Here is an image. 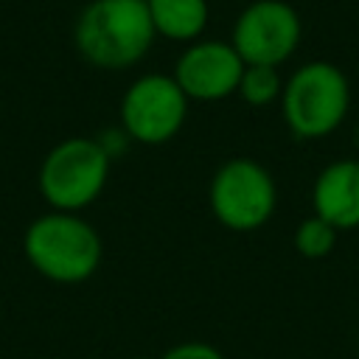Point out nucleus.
Instances as JSON below:
<instances>
[{
  "instance_id": "nucleus-1",
  "label": "nucleus",
  "mask_w": 359,
  "mask_h": 359,
  "mask_svg": "<svg viewBox=\"0 0 359 359\" xmlns=\"http://www.w3.org/2000/svg\"><path fill=\"white\" fill-rule=\"evenodd\" d=\"M154 39L157 34L146 0H90L73 28L79 56L101 70L137 65Z\"/></svg>"
},
{
  "instance_id": "nucleus-7",
  "label": "nucleus",
  "mask_w": 359,
  "mask_h": 359,
  "mask_svg": "<svg viewBox=\"0 0 359 359\" xmlns=\"http://www.w3.org/2000/svg\"><path fill=\"white\" fill-rule=\"evenodd\" d=\"M303 39V22L286 0H252L247 3L230 31V45L244 65L280 67Z\"/></svg>"
},
{
  "instance_id": "nucleus-10",
  "label": "nucleus",
  "mask_w": 359,
  "mask_h": 359,
  "mask_svg": "<svg viewBox=\"0 0 359 359\" xmlns=\"http://www.w3.org/2000/svg\"><path fill=\"white\" fill-rule=\"evenodd\" d=\"M146 6L154 34L168 42L191 45L202 39L210 20L208 0H146Z\"/></svg>"
},
{
  "instance_id": "nucleus-4",
  "label": "nucleus",
  "mask_w": 359,
  "mask_h": 359,
  "mask_svg": "<svg viewBox=\"0 0 359 359\" xmlns=\"http://www.w3.org/2000/svg\"><path fill=\"white\" fill-rule=\"evenodd\" d=\"M112 154L95 137H65L39 165V194L62 213H79L93 205L109 180Z\"/></svg>"
},
{
  "instance_id": "nucleus-13",
  "label": "nucleus",
  "mask_w": 359,
  "mask_h": 359,
  "mask_svg": "<svg viewBox=\"0 0 359 359\" xmlns=\"http://www.w3.org/2000/svg\"><path fill=\"white\" fill-rule=\"evenodd\" d=\"M157 359H224V353L210 345V342H199V339H191V342H177L171 345L168 351H163Z\"/></svg>"
},
{
  "instance_id": "nucleus-12",
  "label": "nucleus",
  "mask_w": 359,
  "mask_h": 359,
  "mask_svg": "<svg viewBox=\"0 0 359 359\" xmlns=\"http://www.w3.org/2000/svg\"><path fill=\"white\" fill-rule=\"evenodd\" d=\"M337 238H339V230L334 224H328L325 219H320L317 213L306 216L297 227H294V250L306 258V261H323L334 252L337 247Z\"/></svg>"
},
{
  "instance_id": "nucleus-9",
  "label": "nucleus",
  "mask_w": 359,
  "mask_h": 359,
  "mask_svg": "<svg viewBox=\"0 0 359 359\" xmlns=\"http://www.w3.org/2000/svg\"><path fill=\"white\" fill-rule=\"evenodd\" d=\"M311 208L339 233L359 227V160L342 157L323 165L311 185Z\"/></svg>"
},
{
  "instance_id": "nucleus-6",
  "label": "nucleus",
  "mask_w": 359,
  "mask_h": 359,
  "mask_svg": "<svg viewBox=\"0 0 359 359\" xmlns=\"http://www.w3.org/2000/svg\"><path fill=\"white\" fill-rule=\"evenodd\" d=\"M188 95L171 73H143L121 95V129L143 146H163L180 135L188 118Z\"/></svg>"
},
{
  "instance_id": "nucleus-3",
  "label": "nucleus",
  "mask_w": 359,
  "mask_h": 359,
  "mask_svg": "<svg viewBox=\"0 0 359 359\" xmlns=\"http://www.w3.org/2000/svg\"><path fill=\"white\" fill-rule=\"evenodd\" d=\"M280 118L300 140H320L337 132L351 109V81L328 59H314L283 79Z\"/></svg>"
},
{
  "instance_id": "nucleus-14",
  "label": "nucleus",
  "mask_w": 359,
  "mask_h": 359,
  "mask_svg": "<svg viewBox=\"0 0 359 359\" xmlns=\"http://www.w3.org/2000/svg\"><path fill=\"white\" fill-rule=\"evenodd\" d=\"M132 359H146V356H132Z\"/></svg>"
},
{
  "instance_id": "nucleus-11",
  "label": "nucleus",
  "mask_w": 359,
  "mask_h": 359,
  "mask_svg": "<svg viewBox=\"0 0 359 359\" xmlns=\"http://www.w3.org/2000/svg\"><path fill=\"white\" fill-rule=\"evenodd\" d=\"M280 93H283V79L278 73V67H266V65H247L238 81L236 95L255 109H264L269 104H280Z\"/></svg>"
},
{
  "instance_id": "nucleus-2",
  "label": "nucleus",
  "mask_w": 359,
  "mask_h": 359,
  "mask_svg": "<svg viewBox=\"0 0 359 359\" xmlns=\"http://www.w3.org/2000/svg\"><path fill=\"white\" fill-rule=\"evenodd\" d=\"M25 261L53 283H84L101 266L104 244L98 230L79 213L50 210L34 219L22 236Z\"/></svg>"
},
{
  "instance_id": "nucleus-8",
  "label": "nucleus",
  "mask_w": 359,
  "mask_h": 359,
  "mask_svg": "<svg viewBox=\"0 0 359 359\" xmlns=\"http://www.w3.org/2000/svg\"><path fill=\"white\" fill-rule=\"evenodd\" d=\"M244 67L247 65L241 62V56L230 42L202 36L185 45V50L174 62L171 76L180 84V90L188 95V101L213 104L236 95Z\"/></svg>"
},
{
  "instance_id": "nucleus-5",
  "label": "nucleus",
  "mask_w": 359,
  "mask_h": 359,
  "mask_svg": "<svg viewBox=\"0 0 359 359\" xmlns=\"http://www.w3.org/2000/svg\"><path fill=\"white\" fill-rule=\"evenodd\" d=\"M213 219L233 233L264 227L278 205V188L269 168L252 157H230L216 165L208 185Z\"/></svg>"
}]
</instances>
